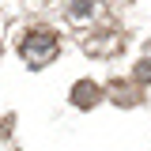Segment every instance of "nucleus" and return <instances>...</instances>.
Returning a JSON list of instances; mask_svg holds the SVG:
<instances>
[{
    "label": "nucleus",
    "mask_w": 151,
    "mask_h": 151,
    "mask_svg": "<svg viewBox=\"0 0 151 151\" xmlns=\"http://www.w3.org/2000/svg\"><path fill=\"white\" fill-rule=\"evenodd\" d=\"M57 53H60V42L53 30H30V34L19 38V57L27 68H45Z\"/></svg>",
    "instance_id": "1"
},
{
    "label": "nucleus",
    "mask_w": 151,
    "mask_h": 151,
    "mask_svg": "<svg viewBox=\"0 0 151 151\" xmlns=\"http://www.w3.org/2000/svg\"><path fill=\"white\" fill-rule=\"evenodd\" d=\"M98 94H102V91L94 87L91 79H79V83L72 87V102H76V106H83V110H91L94 102H98Z\"/></svg>",
    "instance_id": "2"
},
{
    "label": "nucleus",
    "mask_w": 151,
    "mask_h": 151,
    "mask_svg": "<svg viewBox=\"0 0 151 151\" xmlns=\"http://www.w3.org/2000/svg\"><path fill=\"white\" fill-rule=\"evenodd\" d=\"M110 94L121 102V106H132V102H140V83H136V79H132V83H113Z\"/></svg>",
    "instance_id": "3"
},
{
    "label": "nucleus",
    "mask_w": 151,
    "mask_h": 151,
    "mask_svg": "<svg viewBox=\"0 0 151 151\" xmlns=\"http://www.w3.org/2000/svg\"><path fill=\"white\" fill-rule=\"evenodd\" d=\"M91 12H94L91 0H72V12H68V15H72V19H87Z\"/></svg>",
    "instance_id": "4"
},
{
    "label": "nucleus",
    "mask_w": 151,
    "mask_h": 151,
    "mask_svg": "<svg viewBox=\"0 0 151 151\" xmlns=\"http://www.w3.org/2000/svg\"><path fill=\"white\" fill-rule=\"evenodd\" d=\"M132 79H136V83H151V60H140L136 72H132Z\"/></svg>",
    "instance_id": "5"
}]
</instances>
